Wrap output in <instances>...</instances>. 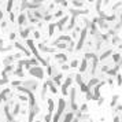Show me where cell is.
<instances>
[{"mask_svg": "<svg viewBox=\"0 0 122 122\" xmlns=\"http://www.w3.org/2000/svg\"><path fill=\"white\" fill-rule=\"evenodd\" d=\"M87 34H88V28H84V29L81 30V34H80L78 43H77V45H75V48H74V49H77V51L82 49L84 44H85V40H87Z\"/></svg>", "mask_w": 122, "mask_h": 122, "instance_id": "obj_1", "label": "cell"}, {"mask_svg": "<svg viewBox=\"0 0 122 122\" xmlns=\"http://www.w3.org/2000/svg\"><path fill=\"white\" fill-rule=\"evenodd\" d=\"M29 74L33 77H37V78H44V70L41 69L40 66H33L29 69Z\"/></svg>", "mask_w": 122, "mask_h": 122, "instance_id": "obj_2", "label": "cell"}, {"mask_svg": "<svg viewBox=\"0 0 122 122\" xmlns=\"http://www.w3.org/2000/svg\"><path fill=\"white\" fill-rule=\"evenodd\" d=\"M71 82H73L71 75L66 77L65 82H63V85H62V93H63V96H69V87L71 85Z\"/></svg>", "mask_w": 122, "mask_h": 122, "instance_id": "obj_3", "label": "cell"}, {"mask_svg": "<svg viewBox=\"0 0 122 122\" xmlns=\"http://www.w3.org/2000/svg\"><path fill=\"white\" fill-rule=\"evenodd\" d=\"M40 113V106L36 103L34 106L30 107V110H29V122H32L33 119H34V117Z\"/></svg>", "mask_w": 122, "mask_h": 122, "instance_id": "obj_4", "label": "cell"}, {"mask_svg": "<svg viewBox=\"0 0 122 122\" xmlns=\"http://www.w3.org/2000/svg\"><path fill=\"white\" fill-rule=\"evenodd\" d=\"M89 12V10H75V8H70L69 10V14L74 18H77L78 15H87Z\"/></svg>", "mask_w": 122, "mask_h": 122, "instance_id": "obj_5", "label": "cell"}, {"mask_svg": "<svg viewBox=\"0 0 122 122\" xmlns=\"http://www.w3.org/2000/svg\"><path fill=\"white\" fill-rule=\"evenodd\" d=\"M30 30H34V26L30 25V26H26L25 29H21V30H19V36H21L22 39H26V40H28V37H29V32H30Z\"/></svg>", "mask_w": 122, "mask_h": 122, "instance_id": "obj_6", "label": "cell"}, {"mask_svg": "<svg viewBox=\"0 0 122 122\" xmlns=\"http://www.w3.org/2000/svg\"><path fill=\"white\" fill-rule=\"evenodd\" d=\"M67 21H69V16L65 15L63 18H62V19H59L56 24H55V25H56V28L59 29V30H60V32H63V30H65V25L67 24Z\"/></svg>", "mask_w": 122, "mask_h": 122, "instance_id": "obj_7", "label": "cell"}, {"mask_svg": "<svg viewBox=\"0 0 122 122\" xmlns=\"http://www.w3.org/2000/svg\"><path fill=\"white\" fill-rule=\"evenodd\" d=\"M96 25H98V29H103V30H106V29L110 28V24L106 22L104 19H100V18L96 19Z\"/></svg>", "mask_w": 122, "mask_h": 122, "instance_id": "obj_8", "label": "cell"}, {"mask_svg": "<svg viewBox=\"0 0 122 122\" xmlns=\"http://www.w3.org/2000/svg\"><path fill=\"white\" fill-rule=\"evenodd\" d=\"M18 25L19 26H26L28 25V18H26V14L25 12H21L19 14V16H18Z\"/></svg>", "mask_w": 122, "mask_h": 122, "instance_id": "obj_9", "label": "cell"}, {"mask_svg": "<svg viewBox=\"0 0 122 122\" xmlns=\"http://www.w3.org/2000/svg\"><path fill=\"white\" fill-rule=\"evenodd\" d=\"M39 49L43 51V52H54V51H55L54 47H48V45H45V43H40V44H39Z\"/></svg>", "mask_w": 122, "mask_h": 122, "instance_id": "obj_10", "label": "cell"}, {"mask_svg": "<svg viewBox=\"0 0 122 122\" xmlns=\"http://www.w3.org/2000/svg\"><path fill=\"white\" fill-rule=\"evenodd\" d=\"M111 54H113V48H108L107 51L102 52V55H100V58H99V59H100L102 62H106L107 59L110 58V55H111Z\"/></svg>", "mask_w": 122, "mask_h": 122, "instance_id": "obj_11", "label": "cell"}, {"mask_svg": "<svg viewBox=\"0 0 122 122\" xmlns=\"http://www.w3.org/2000/svg\"><path fill=\"white\" fill-rule=\"evenodd\" d=\"M14 56L12 55H7V56L3 59V66L6 67V66H11V65H14Z\"/></svg>", "mask_w": 122, "mask_h": 122, "instance_id": "obj_12", "label": "cell"}, {"mask_svg": "<svg viewBox=\"0 0 122 122\" xmlns=\"http://www.w3.org/2000/svg\"><path fill=\"white\" fill-rule=\"evenodd\" d=\"M19 113H21V103L15 102V104L12 106V110H11V115H12V117H16Z\"/></svg>", "mask_w": 122, "mask_h": 122, "instance_id": "obj_13", "label": "cell"}, {"mask_svg": "<svg viewBox=\"0 0 122 122\" xmlns=\"http://www.w3.org/2000/svg\"><path fill=\"white\" fill-rule=\"evenodd\" d=\"M14 48V45H4V40L0 39V52H7Z\"/></svg>", "mask_w": 122, "mask_h": 122, "instance_id": "obj_14", "label": "cell"}, {"mask_svg": "<svg viewBox=\"0 0 122 122\" xmlns=\"http://www.w3.org/2000/svg\"><path fill=\"white\" fill-rule=\"evenodd\" d=\"M99 82H100V80L99 78H96V77H92L89 81H88V84H87V87H88V89H92L93 87H96Z\"/></svg>", "mask_w": 122, "mask_h": 122, "instance_id": "obj_15", "label": "cell"}, {"mask_svg": "<svg viewBox=\"0 0 122 122\" xmlns=\"http://www.w3.org/2000/svg\"><path fill=\"white\" fill-rule=\"evenodd\" d=\"M119 70H121V65H114V67H113V69H110L107 73H108V75H113V78H114L115 75L118 74Z\"/></svg>", "mask_w": 122, "mask_h": 122, "instance_id": "obj_16", "label": "cell"}, {"mask_svg": "<svg viewBox=\"0 0 122 122\" xmlns=\"http://www.w3.org/2000/svg\"><path fill=\"white\" fill-rule=\"evenodd\" d=\"M69 95H70V104H75V98H77V88H71L70 92H69Z\"/></svg>", "mask_w": 122, "mask_h": 122, "instance_id": "obj_17", "label": "cell"}, {"mask_svg": "<svg viewBox=\"0 0 122 122\" xmlns=\"http://www.w3.org/2000/svg\"><path fill=\"white\" fill-rule=\"evenodd\" d=\"M14 47H15V48H18V49H21V51L24 52L25 55H30V51L26 48V47H24L21 43H14Z\"/></svg>", "mask_w": 122, "mask_h": 122, "instance_id": "obj_18", "label": "cell"}, {"mask_svg": "<svg viewBox=\"0 0 122 122\" xmlns=\"http://www.w3.org/2000/svg\"><path fill=\"white\" fill-rule=\"evenodd\" d=\"M111 60H113V63H115V65H119V62L122 60V56L119 52H115V54H113V56H111Z\"/></svg>", "mask_w": 122, "mask_h": 122, "instance_id": "obj_19", "label": "cell"}, {"mask_svg": "<svg viewBox=\"0 0 122 122\" xmlns=\"http://www.w3.org/2000/svg\"><path fill=\"white\" fill-rule=\"evenodd\" d=\"M55 59H56V62H59V63H65L66 60H67V55H65V54H56L55 55Z\"/></svg>", "mask_w": 122, "mask_h": 122, "instance_id": "obj_20", "label": "cell"}, {"mask_svg": "<svg viewBox=\"0 0 122 122\" xmlns=\"http://www.w3.org/2000/svg\"><path fill=\"white\" fill-rule=\"evenodd\" d=\"M75 24H77V18H74V16H71V19H70V22H69V25L65 28V30H73V28L75 26Z\"/></svg>", "mask_w": 122, "mask_h": 122, "instance_id": "obj_21", "label": "cell"}, {"mask_svg": "<svg viewBox=\"0 0 122 122\" xmlns=\"http://www.w3.org/2000/svg\"><path fill=\"white\" fill-rule=\"evenodd\" d=\"M47 103H48V114L52 115L54 110H55V103H54L52 99H47Z\"/></svg>", "mask_w": 122, "mask_h": 122, "instance_id": "obj_22", "label": "cell"}, {"mask_svg": "<svg viewBox=\"0 0 122 122\" xmlns=\"http://www.w3.org/2000/svg\"><path fill=\"white\" fill-rule=\"evenodd\" d=\"M73 119H74V114L71 111H69V113H66L63 115V122H71Z\"/></svg>", "mask_w": 122, "mask_h": 122, "instance_id": "obj_23", "label": "cell"}, {"mask_svg": "<svg viewBox=\"0 0 122 122\" xmlns=\"http://www.w3.org/2000/svg\"><path fill=\"white\" fill-rule=\"evenodd\" d=\"M47 92H48V87H47V84L44 82V84H43V89H41V99H43V100H47Z\"/></svg>", "mask_w": 122, "mask_h": 122, "instance_id": "obj_24", "label": "cell"}, {"mask_svg": "<svg viewBox=\"0 0 122 122\" xmlns=\"http://www.w3.org/2000/svg\"><path fill=\"white\" fill-rule=\"evenodd\" d=\"M87 70H88V60L82 59L81 66H80V73H84V71H87Z\"/></svg>", "mask_w": 122, "mask_h": 122, "instance_id": "obj_25", "label": "cell"}, {"mask_svg": "<svg viewBox=\"0 0 122 122\" xmlns=\"http://www.w3.org/2000/svg\"><path fill=\"white\" fill-rule=\"evenodd\" d=\"M55 28H56V25H55V24H49L48 25V36H52V34H54Z\"/></svg>", "mask_w": 122, "mask_h": 122, "instance_id": "obj_26", "label": "cell"}, {"mask_svg": "<svg viewBox=\"0 0 122 122\" xmlns=\"http://www.w3.org/2000/svg\"><path fill=\"white\" fill-rule=\"evenodd\" d=\"M118 100H119V96H118V95H114V96H113V99H111V103H110V104H111V107H115V106H117V104H118Z\"/></svg>", "mask_w": 122, "mask_h": 122, "instance_id": "obj_27", "label": "cell"}, {"mask_svg": "<svg viewBox=\"0 0 122 122\" xmlns=\"http://www.w3.org/2000/svg\"><path fill=\"white\" fill-rule=\"evenodd\" d=\"M74 44H75L74 41H70V43L67 44V47H66V49H67L69 52H73V51H74V48H75V45H74Z\"/></svg>", "mask_w": 122, "mask_h": 122, "instance_id": "obj_28", "label": "cell"}, {"mask_svg": "<svg viewBox=\"0 0 122 122\" xmlns=\"http://www.w3.org/2000/svg\"><path fill=\"white\" fill-rule=\"evenodd\" d=\"M87 111H88V106H87V104H82L81 107H80V110H78V113H80V114H85V113H87Z\"/></svg>", "mask_w": 122, "mask_h": 122, "instance_id": "obj_29", "label": "cell"}, {"mask_svg": "<svg viewBox=\"0 0 122 122\" xmlns=\"http://www.w3.org/2000/svg\"><path fill=\"white\" fill-rule=\"evenodd\" d=\"M85 98H87V100H95V98H93V95H92L91 89L88 91V92H85Z\"/></svg>", "mask_w": 122, "mask_h": 122, "instance_id": "obj_30", "label": "cell"}, {"mask_svg": "<svg viewBox=\"0 0 122 122\" xmlns=\"http://www.w3.org/2000/svg\"><path fill=\"white\" fill-rule=\"evenodd\" d=\"M75 82H77L78 85L84 84V82H82V77H81V74H80V73H78V74H75Z\"/></svg>", "mask_w": 122, "mask_h": 122, "instance_id": "obj_31", "label": "cell"}, {"mask_svg": "<svg viewBox=\"0 0 122 122\" xmlns=\"http://www.w3.org/2000/svg\"><path fill=\"white\" fill-rule=\"evenodd\" d=\"M6 6H7V12L10 14V12H11V8H12V6H14V1H12V0H10V1H7V4H6Z\"/></svg>", "mask_w": 122, "mask_h": 122, "instance_id": "obj_32", "label": "cell"}, {"mask_svg": "<svg viewBox=\"0 0 122 122\" xmlns=\"http://www.w3.org/2000/svg\"><path fill=\"white\" fill-rule=\"evenodd\" d=\"M78 63H80V62H78V59H73V60H71V63H70V67H71V69H74V67H78Z\"/></svg>", "mask_w": 122, "mask_h": 122, "instance_id": "obj_33", "label": "cell"}, {"mask_svg": "<svg viewBox=\"0 0 122 122\" xmlns=\"http://www.w3.org/2000/svg\"><path fill=\"white\" fill-rule=\"evenodd\" d=\"M119 40H121V39H119V37H118V34H117V36H114V37L111 39L110 44H117V43H119Z\"/></svg>", "mask_w": 122, "mask_h": 122, "instance_id": "obj_34", "label": "cell"}, {"mask_svg": "<svg viewBox=\"0 0 122 122\" xmlns=\"http://www.w3.org/2000/svg\"><path fill=\"white\" fill-rule=\"evenodd\" d=\"M115 77H117V84L121 87V85H122V75H121V74H117Z\"/></svg>", "mask_w": 122, "mask_h": 122, "instance_id": "obj_35", "label": "cell"}, {"mask_svg": "<svg viewBox=\"0 0 122 122\" xmlns=\"http://www.w3.org/2000/svg\"><path fill=\"white\" fill-rule=\"evenodd\" d=\"M80 91H81V92H88V87H87V85H85V84H81V85H80Z\"/></svg>", "mask_w": 122, "mask_h": 122, "instance_id": "obj_36", "label": "cell"}, {"mask_svg": "<svg viewBox=\"0 0 122 122\" xmlns=\"http://www.w3.org/2000/svg\"><path fill=\"white\" fill-rule=\"evenodd\" d=\"M63 15V11H62V10H58L56 12H55V14H54V15L52 16H55V18H59V16H62Z\"/></svg>", "mask_w": 122, "mask_h": 122, "instance_id": "obj_37", "label": "cell"}, {"mask_svg": "<svg viewBox=\"0 0 122 122\" xmlns=\"http://www.w3.org/2000/svg\"><path fill=\"white\" fill-rule=\"evenodd\" d=\"M119 111H122V104H118V106L114 107V113H115V114L119 113Z\"/></svg>", "mask_w": 122, "mask_h": 122, "instance_id": "obj_38", "label": "cell"}, {"mask_svg": "<svg viewBox=\"0 0 122 122\" xmlns=\"http://www.w3.org/2000/svg\"><path fill=\"white\" fill-rule=\"evenodd\" d=\"M73 4L75 6V7H82V6H84V3H82V1H77V0H74Z\"/></svg>", "mask_w": 122, "mask_h": 122, "instance_id": "obj_39", "label": "cell"}, {"mask_svg": "<svg viewBox=\"0 0 122 122\" xmlns=\"http://www.w3.org/2000/svg\"><path fill=\"white\" fill-rule=\"evenodd\" d=\"M43 19H44V21H47V22H49V21L52 19V15H51V14H47V15H44Z\"/></svg>", "mask_w": 122, "mask_h": 122, "instance_id": "obj_40", "label": "cell"}, {"mask_svg": "<svg viewBox=\"0 0 122 122\" xmlns=\"http://www.w3.org/2000/svg\"><path fill=\"white\" fill-rule=\"evenodd\" d=\"M121 28H122V26H121V24H119V22H117V24L114 25V30H115V32H118Z\"/></svg>", "mask_w": 122, "mask_h": 122, "instance_id": "obj_41", "label": "cell"}, {"mask_svg": "<svg viewBox=\"0 0 122 122\" xmlns=\"http://www.w3.org/2000/svg\"><path fill=\"white\" fill-rule=\"evenodd\" d=\"M33 37H34V39H40V32L33 30Z\"/></svg>", "mask_w": 122, "mask_h": 122, "instance_id": "obj_42", "label": "cell"}, {"mask_svg": "<svg viewBox=\"0 0 122 122\" xmlns=\"http://www.w3.org/2000/svg\"><path fill=\"white\" fill-rule=\"evenodd\" d=\"M18 99H19L21 102H26V100H28V98H26V95H19V96H18Z\"/></svg>", "mask_w": 122, "mask_h": 122, "instance_id": "obj_43", "label": "cell"}, {"mask_svg": "<svg viewBox=\"0 0 122 122\" xmlns=\"http://www.w3.org/2000/svg\"><path fill=\"white\" fill-rule=\"evenodd\" d=\"M51 118H52V115L51 114L45 115V117H44V122H51Z\"/></svg>", "mask_w": 122, "mask_h": 122, "instance_id": "obj_44", "label": "cell"}, {"mask_svg": "<svg viewBox=\"0 0 122 122\" xmlns=\"http://www.w3.org/2000/svg\"><path fill=\"white\" fill-rule=\"evenodd\" d=\"M60 69H62V70H69V69H70V66L67 65V63H63V65L60 66Z\"/></svg>", "mask_w": 122, "mask_h": 122, "instance_id": "obj_45", "label": "cell"}, {"mask_svg": "<svg viewBox=\"0 0 122 122\" xmlns=\"http://www.w3.org/2000/svg\"><path fill=\"white\" fill-rule=\"evenodd\" d=\"M7 26H8V24H7V22H6V21H3V22L0 24V28H1V29H6Z\"/></svg>", "mask_w": 122, "mask_h": 122, "instance_id": "obj_46", "label": "cell"}, {"mask_svg": "<svg viewBox=\"0 0 122 122\" xmlns=\"http://www.w3.org/2000/svg\"><path fill=\"white\" fill-rule=\"evenodd\" d=\"M8 82V78H0V85H4Z\"/></svg>", "mask_w": 122, "mask_h": 122, "instance_id": "obj_47", "label": "cell"}, {"mask_svg": "<svg viewBox=\"0 0 122 122\" xmlns=\"http://www.w3.org/2000/svg\"><path fill=\"white\" fill-rule=\"evenodd\" d=\"M121 6H122V1H119V3H117V4H114V6H113V10L115 11L117 8H118V7H121Z\"/></svg>", "mask_w": 122, "mask_h": 122, "instance_id": "obj_48", "label": "cell"}, {"mask_svg": "<svg viewBox=\"0 0 122 122\" xmlns=\"http://www.w3.org/2000/svg\"><path fill=\"white\" fill-rule=\"evenodd\" d=\"M12 56H14V60H16V59H19V58L22 56V54H19V52H18V54H15V55H12Z\"/></svg>", "mask_w": 122, "mask_h": 122, "instance_id": "obj_49", "label": "cell"}, {"mask_svg": "<svg viewBox=\"0 0 122 122\" xmlns=\"http://www.w3.org/2000/svg\"><path fill=\"white\" fill-rule=\"evenodd\" d=\"M98 103H99V106H102V104L104 103V99H103V98H99L98 99Z\"/></svg>", "mask_w": 122, "mask_h": 122, "instance_id": "obj_50", "label": "cell"}, {"mask_svg": "<svg viewBox=\"0 0 122 122\" xmlns=\"http://www.w3.org/2000/svg\"><path fill=\"white\" fill-rule=\"evenodd\" d=\"M14 39H15V33L11 32V33H10V40H14Z\"/></svg>", "mask_w": 122, "mask_h": 122, "instance_id": "obj_51", "label": "cell"}, {"mask_svg": "<svg viewBox=\"0 0 122 122\" xmlns=\"http://www.w3.org/2000/svg\"><path fill=\"white\" fill-rule=\"evenodd\" d=\"M113 122H121V118L115 115V117H114V119H113Z\"/></svg>", "mask_w": 122, "mask_h": 122, "instance_id": "obj_52", "label": "cell"}, {"mask_svg": "<svg viewBox=\"0 0 122 122\" xmlns=\"http://www.w3.org/2000/svg\"><path fill=\"white\" fill-rule=\"evenodd\" d=\"M107 84H110V85H113V84H114V80H113V78H108V80H107Z\"/></svg>", "mask_w": 122, "mask_h": 122, "instance_id": "obj_53", "label": "cell"}, {"mask_svg": "<svg viewBox=\"0 0 122 122\" xmlns=\"http://www.w3.org/2000/svg\"><path fill=\"white\" fill-rule=\"evenodd\" d=\"M71 37H73V39H77V37H78V33H77V32H73Z\"/></svg>", "mask_w": 122, "mask_h": 122, "instance_id": "obj_54", "label": "cell"}, {"mask_svg": "<svg viewBox=\"0 0 122 122\" xmlns=\"http://www.w3.org/2000/svg\"><path fill=\"white\" fill-rule=\"evenodd\" d=\"M10 21H11V22L14 21V14H12V12H10Z\"/></svg>", "mask_w": 122, "mask_h": 122, "instance_id": "obj_55", "label": "cell"}, {"mask_svg": "<svg viewBox=\"0 0 122 122\" xmlns=\"http://www.w3.org/2000/svg\"><path fill=\"white\" fill-rule=\"evenodd\" d=\"M12 122H19V121H12Z\"/></svg>", "mask_w": 122, "mask_h": 122, "instance_id": "obj_56", "label": "cell"}, {"mask_svg": "<svg viewBox=\"0 0 122 122\" xmlns=\"http://www.w3.org/2000/svg\"><path fill=\"white\" fill-rule=\"evenodd\" d=\"M4 122H7V121H4Z\"/></svg>", "mask_w": 122, "mask_h": 122, "instance_id": "obj_57", "label": "cell"}, {"mask_svg": "<svg viewBox=\"0 0 122 122\" xmlns=\"http://www.w3.org/2000/svg\"><path fill=\"white\" fill-rule=\"evenodd\" d=\"M121 67H122V66H121Z\"/></svg>", "mask_w": 122, "mask_h": 122, "instance_id": "obj_58", "label": "cell"}]
</instances>
